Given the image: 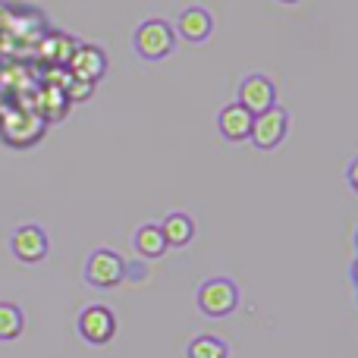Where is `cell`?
I'll return each mask as SVG.
<instances>
[{
  "label": "cell",
  "mask_w": 358,
  "mask_h": 358,
  "mask_svg": "<svg viewBox=\"0 0 358 358\" xmlns=\"http://www.w3.org/2000/svg\"><path fill=\"white\" fill-rule=\"evenodd\" d=\"M189 358H229V346L214 334H201L189 343Z\"/></svg>",
  "instance_id": "14"
},
{
  "label": "cell",
  "mask_w": 358,
  "mask_h": 358,
  "mask_svg": "<svg viewBox=\"0 0 358 358\" xmlns=\"http://www.w3.org/2000/svg\"><path fill=\"white\" fill-rule=\"evenodd\" d=\"M346 182H349V189H352V192H358V161H349Z\"/></svg>",
  "instance_id": "16"
},
{
  "label": "cell",
  "mask_w": 358,
  "mask_h": 358,
  "mask_svg": "<svg viewBox=\"0 0 358 358\" xmlns=\"http://www.w3.org/2000/svg\"><path fill=\"white\" fill-rule=\"evenodd\" d=\"M126 280V261L113 248H98L85 261V283L94 289H113Z\"/></svg>",
  "instance_id": "3"
},
{
  "label": "cell",
  "mask_w": 358,
  "mask_h": 358,
  "mask_svg": "<svg viewBox=\"0 0 358 358\" xmlns=\"http://www.w3.org/2000/svg\"><path fill=\"white\" fill-rule=\"evenodd\" d=\"M25 330V315L16 302H0V343L19 340Z\"/></svg>",
  "instance_id": "13"
},
{
  "label": "cell",
  "mask_w": 358,
  "mask_h": 358,
  "mask_svg": "<svg viewBox=\"0 0 358 358\" xmlns=\"http://www.w3.org/2000/svg\"><path fill=\"white\" fill-rule=\"evenodd\" d=\"M132 44L142 60H164L176 48V31L167 19H145L132 35Z\"/></svg>",
  "instance_id": "2"
},
{
  "label": "cell",
  "mask_w": 358,
  "mask_h": 358,
  "mask_svg": "<svg viewBox=\"0 0 358 358\" xmlns=\"http://www.w3.org/2000/svg\"><path fill=\"white\" fill-rule=\"evenodd\" d=\"M10 252H13V258L22 261V264H38V261L48 258L50 239L38 223H22V227H16L10 236Z\"/></svg>",
  "instance_id": "6"
},
{
  "label": "cell",
  "mask_w": 358,
  "mask_h": 358,
  "mask_svg": "<svg viewBox=\"0 0 358 358\" xmlns=\"http://www.w3.org/2000/svg\"><path fill=\"white\" fill-rule=\"evenodd\" d=\"M69 76L73 79H82V82H98L101 76L107 73V54L94 44H82V48H73L69 54Z\"/></svg>",
  "instance_id": "8"
},
{
  "label": "cell",
  "mask_w": 358,
  "mask_h": 358,
  "mask_svg": "<svg viewBox=\"0 0 358 358\" xmlns=\"http://www.w3.org/2000/svg\"><path fill=\"white\" fill-rule=\"evenodd\" d=\"M173 31L176 38H182L189 44H204L210 38V31H214V19H210V13L204 6H189V10L179 13Z\"/></svg>",
  "instance_id": "9"
},
{
  "label": "cell",
  "mask_w": 358,
  "mask_h": 358,
  "mask_svg": "<svg viewBox=\"0 0 358 358\" xmlns=\"http://www.w3.org/2000/svg\"><path fill=\"white\" fill-rule=\"evenodd\" d=\"M252 120H255V113H248L245 107L236 101V104H227L220 110L217 129H220V136L227 138V142H248V136H252Z\"/></svg>",
  "instance_id": "10"
},
{
  "label": "cell",
  "mask_w": 358,
  "mask_h": 358,
  "mask_svg": "<svg viewBox=\"0 0 358 358\" xmlns=\"http://www.w3.org/2000/svg\"><path fill=\"white\" fill-rule=\"evenodd\" d=\"M132 245H136V252L148 261H157V258L167 255V239H164V233H161L157 223H145V227H138L136 236H132Z\"/></svg>",
  "instance_id": "12"
},
{
  "label": "cell",
  "mask_w": 358,
  "mask_h": 358,
  "mask_svg": "<svg viewBox=\"0 0 358 358\" xmlns=\"http://www.w3.org/2000/svg\"><path fill=\"white\" fill-rule=\"evenodd\" d=\"M92 92H94V85L82 79H69V85H63V98L66 101H85V98H92Z\"/></svg>",
  "instance_id": "15"
},
{
  "label": "cell",
  "mask_w": 358,
  "mask_h": 358,
  "mask_svg": "<svg viewBox=\"0 0 358 358\" xmlns=\"http://www.w3.org/2000/svg\"><path fill=\"white\" fill-rule=\"evenodd\" d=\"M157 227H161L164 239H167V248H185L192 239H195V220H192L185 210H173V214H167Z\"/></svg>",
  "instance_id": "11"
},
{
  "label": "cell",
  "mask_w": 358,
  "mask_h": 358,
  "mask_svg": "<svg viewBox=\"0 0 358 358\" xmlns=\"http://www.w3.org/2000/svg\"><path fill=\"white\" fill-rule=\"evenodd\" d=\"M239 104L248 113H264L277 104V85L267 79L264 73H252L242 79L239 85Z\"/></svg>",
  "instance_id": "7"
},
{
  "label": "cell",
  "mask_w": 358,
  "mask_h": 358,
  "mask_svg": "<svg viewBox=\"0 0 358 358\" xmlns=\"http://www.w3.org/2000/svg\"><path fill=\"white\" fill-rule=\"evenodd\" d=\"M76 330L88 346H107L117 336V315L107 305H88V308H82Z\"/></svg>",
  "instance_id": "5"
},
{
  "label": "cell",
  "mask_w": 358,
  "mask_h": 358,
  "mask_svg": "<svg viewBox=\"0 0 358 358\" xmlns=\"http://www.w3.org/2000/svg\"><path fill=\"white\" fill-rule=\"evenodd\" d=\"M195 302L204 317H227L239 308V286L229 277H210L198 286Z\"/></svg>",
  "instance_id": "1"
},
{
  "label": "cell",
  "mask_w": 358,
  "mask_h": 358,
  "mask_svg": "<svg viewBox=\"0 0 358 358\" xmlns=\"http://www.w3.org/2000/svg\"><path fill=\"white\" fill-rule=\"evenodd\" d=\"M286 132H289V113H286V107L273 104L271 110L255 113L248 142H252L255 148H261V151H273L286 138Z\"/></svg>",
  "instance_id": "4"
},
{
  "label": "cell",
  "mask_w": 358,
  "mask_h": 358,
  "mask_svg": "<svg viewBox=\"0 0 358 358\" xmlns=\"http://www.w3.org/2000/svg\"><path fill=\"white\" fill-rule=\"evenodd\" d=\"M280 3H299V0H280Z\"/></svg>",
  "instance_id": "17"
}]
</instances>
